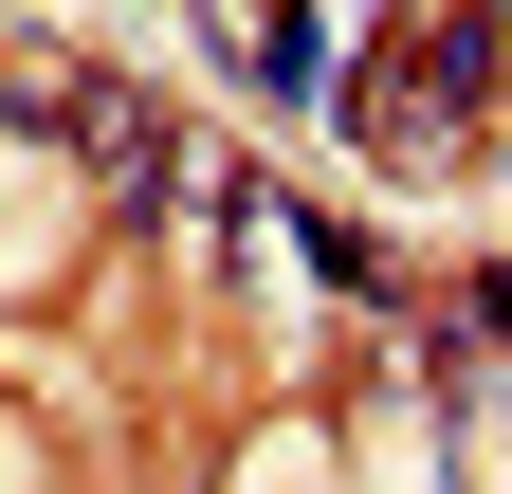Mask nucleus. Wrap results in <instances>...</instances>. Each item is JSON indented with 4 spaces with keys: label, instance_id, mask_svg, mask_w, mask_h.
I'll use <instances>...</instances> for the list:
<instances>
[{
    "label": "nucleus",
    "instance_id": "nucleus-3",
    "mask_svg": "<svg viewBox=\"0 0 512 494\" xmlns=\"http://www.w3.org/2000/svg\"><path fill=\"white\" fill-rule=\"evenodd\" d=\"M238 494H348V458H330V440H256Z\"/></svg>",
    "mask_w": 512,
    "mask_h": 494
},
{
    "label": "nucleus",
    "instance_id": "nucleus-5",
    "mask_svg": "<svg viewBox=\"0 0 512 494\" xmlns=\"http://www.w3.org/2000/svg\"><path fill=\"white\" fill-rule=\"evenodd\" d=\"M494 494H512V421H494Z\"/></svg>",
    "mask_w": 512,
    "mask_h": 494
},
{
    "label": "nucleus",
    "instance_id": "nucleus-1",
    "mask_svg": "<svg viewBox=\"0 0 512 494\" xmlns=\"http://www.w3.org/2000/svg\"><path fill=\"white\" fill-rule=\"evenodd\" d=\"M348 110H366V147L403 165V183H439V165L494 129V74H476V37H403V55H384Z\"/></svg>",
    "mask_w": 512,
    "mask_h": 494
},
{
    "label": "nucleus",
    "instance_id": "nucleus-2",
    "mask_svg": "<svg viewBox=\"0 0 512 494\" xmlns=\"http://www.w3.org/2000/svg\"><path fill=\"white\" fill-rule=\"evenodd\" d=\"M55 257H74V165L0 147V275H55Z\"/></svg>",
    "mask_w": 512,
    "mask_h": 494
},
{
    "label": "nucleus",
    "instance_id": "nucleus-4",
    "mask_svg": "<svg viewBox=\"0 0 512 494\" xmlns=\"http://www.w3.org/2000/svg\"><path fill=\"white\" fill-rule=\"evenodd\" d=\"M0 494H37V440H19V421H0Z\"/></svg>",
    "mask_w": 512,
    "mask_h": 494
}]
</instances>
